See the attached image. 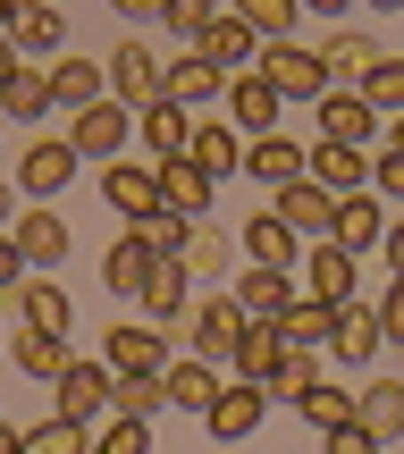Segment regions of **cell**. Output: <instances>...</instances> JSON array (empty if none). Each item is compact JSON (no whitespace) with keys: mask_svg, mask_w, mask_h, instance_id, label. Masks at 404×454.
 I'll return each instance as SVG.
<instances>
[{"mask_svg":"<svg viewBox=\"0 0 404 454\" xmlns=\"http://www.w3.org/2000/svg\"><path fill=\"white\" fill-rule=\"evenodd\" d=\"M51 101H59L67 118L93 110V101H110V76H101V59H84V51H59V59H51Z\"/></svg>","mask_w":404,"mask_h":454,"instance_id":"obj_18","label":"cell"},{"mask_svg":"<svg viewBox=\"0 0 404 454\" xmlns=\"http://www.w3.org/2000/svg\"><path fill=\"white\" fill-rule=\"evenodd\" d=\"M17 211H26V194H17V185H9V168H0V227H9Z\"/></svg>","mask_w":404,"mask_h":454,"instance_id":"obj_55","label":"cell"},{"mask_svg":"<svg viewBox=\"0 0 404 454\" xmlns=\"http://www.w3.org/2000/svg\"><path fill=\"white\" fill-rule=\"evenodd\" d=\"M253 76L270 84L278 101H304V110H312V101L329 93V67H321V51H312V43H261Z\"/></svg>","mask_w":404,"mask_h":454,"instance_id":"obj_1","label":"cell"},{"mask_svg":"<svg viewBox=\"0 0 404 454\" xmlns=\"http://www.w3.org/2000/svg\"><path fill=\"white\" fill-rule=\"evenodd\" d=\"M354 421L371 429L379 446L404 438V379H371V387H354Z\"/></svg>","mask_w":404,"mask_h":454,"instance_id":"obj_30","label":"cell"},{"mask_svg":"<svg viewBox=\"0 0 404 454\" xmlns=\"http://www.w3.org/2000/svg\"><path fill=\"white\" fill-rule=\"evenodd\" d=\"M295 412H304L312 429H345V421H354V387H329V379H312V387L295 395Z\"/></svg>","mask_w":404,"mask_h":454,"instance_id":"obj_40","label":"cell"},{"mask_svg":"<svg viewBox=\"0 0 404 454\" xmlns=\"http://www.w3.org/2000/svg\"><path fill=\"white\" fill-rule=\"evenodd\" d=\"M329 328H337V303H321V294H295V303L278 311V337H287V345H304V354H321V345H329Z\"/></svg>","mask_w":404,"mask_h":454,"instance_id":"obj_37","label":"cell"},{"mask_svg":"<svg viewBox=\"0 0 404 454\" xmlns=\"http://www.w3.org/2000/svg\"><path fill=\"white\" fill-rule=\"evenodd\" d=\"M101 202H110L127 227L152 219V211H161V168H152V160H110V168H101Z\"/></svg>","mask_w":404,"mask_h":454,"instance_id":"obj_13","label":"cell"},{"mask_svg":"<svg viewBox=\"0 0 404 454\" xmlns=\"http://www.w3.org/2000/svg\"><path fill=\"white\" fill-rule=\"evenodd\" d=\"M329 354H337V362H379V354H388V337H379V311L362 303V294H354V303H337V328H329Z\"/></svg>","mask_w":404,"mask_h":454,"instance_id":"obj_27","label":"cell"},{"mask_svg":"<svg viewBox=\"0 0 404 454\" xmlns=\"http://www.w3.org/2000/svg\"><path fill=\"white\" fill-rule=\"evenodd\" d=\"M304 294H321V303H354V294H362V253H345L337 236L304 244Z\"/></svg>","mask_w":404,"mask_h":454,"instance_id":"obj_7","label":"cell"},{"mask_svg":"<svg viewBox=\"0 0 404 454\" xmlns=\"http://www.w3.org/2000/svg\"><path fill=\"white\" fill-rule=\"evenodd\" d=\"M51 412H67V421H110V362H76L67 354V371L51 379Z\"/></svg>","mask_w":404,"mask_h":454,"instance_id":"obj_8","label":"cell"},{"mask_svg":"<svg viewBox=\"0 0 404 454\" xmlns=\"http://www.w3.org/2000/svg\"><path fill=\"white\" fill-rule=\"evenodd\" d=\"M371 194L388 202V211H404V152H396V144L371 152Z\"/></svg>","mask_w":404,"mask_h":454,"instance_id":"obj_48","label":"cell"},{"mask_svg":"<svg viewBox=\"0 0 404 454\" xmlns=\"http://www.w3.org/2000/svg\"><path fill=\"white\" fill-rule=\"evenodd\" d=\"M186 160H194L202 177L219 185V177H236V168H244V135L227 127V118H194V144H186Z\"/></svg>","mask_w":404,"mask_h":454,"instance_id":"obj_28","label":"cell"},{"mask_svg":"<svg viewBox=\"0 0 404 454\" xmlns=\"http://www.w3.org/2000/svg\"><path fill=\"white\" fill-rule=\"evenodd\" d=\"M152 168H161V202H169L178 219H210V194H219V185H210L186 152H178V160H152Z\"/></svg>","mask_w":404,"mask_h":454,"instance_id":"obj_29","label":"cell"},{"mask_svg":"<svg viewBox=\"0 0 404 454\" xmlns=\"http://www.w3.org/2000/svg\"><path fill=\"white\" fill-rule=\"evenodd\" d=\"M26 454H93V421H67V412H51L43 429H26Z\"/></svg>","mask_w":404,"mask_h":454,"instance_id":"obj_41","label":"cell"},{"mask_svg":"<svg viewBox=\"0 0 404 454\" xmlns=\"http://www.w3.org/2000/svg\"><path fill=\"white\" fill-rule=\"evenodd\" d=\"M270 211L287 219L295 236H312V244H321L329 227H337V194H329V185H312V177H295V185H278V194H270Z\"/></svg>","mask_w":404,"mask_h":454,"instance_id":"obj_15","label":"cell"},{"mask_svg":"<svg viewBox=\"0 0 404 454\" xmlns=\"http://www.w3.org/2000/svg\"><path fill=\"white\" fill-rule=\"evenodd\" d=\"M17 320L26 328H51V337H67V328H76V303H67V286L51 270H34L26 286H17Z\"/></svg>","mask_w":404,"mask_h":454,"instance_id":"obj_24","label":"cell"},{"mask_svg":"<svg viewBox=\"0 0 404 454\" xmlns=\"http://www.w3.org/2000/svg\"><path fill=\"white\" fill-rule=\"evenodd\" d=\"M379 261H388V278H404V211H388V236H379Z\"/></svg>","mask_w":404,"mask_h":454,"instance_id":"obj_52","label":"cell"},{"mask_svg":"<svg viewBox=\"0 0 404 454\" xmlns=\"http://www.w3.org/2000/svg\"><path fill=\"white\" fill-rule=\"evenodd\" d=\"M161 379H169V412H194V421L210 412V395L227 387V379H219V362H202V354H194V362H169Z\"/></svg>","mask_w":404,"mask_h":454,"instance_id":"obj_32","label":"cell"},{"mask_svg":"<svg viewBox=\"0 0 404 454\" xmlns=\"http://www.w3.org/2000/svg\"><path fill=\"white\" fill-rule=\"evenodd\" d=\"M93 454H152V421H127V412L93 421Z\"/></svg>","mask_w":404,"mask_h":454,"instance_id":"obj_44","label":"cell"},{"mask_svg":"<svg viewBox=\"0 0 404 454\" xmlns=\"http://www.w3.org/2000/svg\"><path fill=\"white\" fill-rule=\"evenodd\" d=\"M219 93H227V76L202 59V51H178V59L161 67V101H178V110H210Z\"/></svg>","mask_w":404,"mask_h":454,"instance_id":"obj_16","label":"cell"},{"mask_svg":"<svg viewBox=\"0 0 404 454\" xmlns=\"http://www.w3.org/2000/svg\"><path fill=\"white\" fill-rule=\"evenodd\" d=\"M236 26H253L261 43H295V26H304V9H295V0H236Z\"/></svg>","mask_w":404,"mask_h":454,"instance_id":"obj_39","label":"cell"},{"mask_svg":"<svg viewBox=\"0 0 404 454\" xmlns=\"http://www.w3.org/2000/svg\"><path fill=\"white\" fill-rule=\"evenodd\" d=\"M135 236H144L152 253H186V236H194V219H178V211H169V202H161V211H152V219H135Z\"/></svg>","mask_w":404,"mask_h":454,"instance_id":"obj_46","label":"cell"},{"mask_svg":"<svg viewBox=\"0 0 404 454\" xmlns=\"http://www.w3.org/2000/svg\"><path fill=\"white\" fill-rule=\"evenodd\" d=\"M295 9H304V17H321V26H337V17H345V9H362V0H295Z\"/></svg>","mask_w":404,"mask_h":454,"instance_id":"obj_54","label":"cell"},{"mask_svg":"<svg viewBox=\"0 0 404 454\" xmlns=\"http://www.w3.org/2000/svg\"><path fill=\"white\" fill-rule=\"evenodd\" d=\"M304 177L329 185V194H362V185H371V152H354V144H312L304 152Z\"/></svg>","mask_w":404,"mask_h":454,"instance_id":"obj_23","label":"cell"},{"mask_svg":"<svg viewBox=\"0 0 404 454\" xmlns=\"http://www.w3.org/2000/svg\"><path fill=\"white\" fill-rule=\"evenodd\" d=\"M354 93L371 101L379 118H396V110H404V59H388V51H379V67H371V76L354 84Z\"/></svg>","mask_w":404,"mask_h":454,"instance_id":"obj_43","label":"cell"},{"mask_svg":"<svg viewBox=\"0 0 404 454\" xmlns=\"http://www.w3.org/2000/svg\"><path fill=\"white\" fill-rule=\"evenodd\" d=\"M135 144H144L152 160H178V152L194 144V110H178V101H144V110H135Z\"/></svg>","mask_w":404,"mask_h":454,"instance_id":"obj_21","label":"cell"},{"mask_svg":"<svg viewBox=\"0 0 404 454\" xmlns=\"http://www.w3.org/2000/svg\"><path fill=\"white\" fill-rule=\"evenodd\" d=\"M110 9H118V17H127V26H135V34H144V26H161V9H169V0H110Z\"/></svg>","mask_w":404,"mask_h":454,"instance_id":"obj_53","label":"cell"},{"mask_svg":"<svg viewBox=\"0 0 404 454\" xmlns=\"http://www.w3.org/2000/svg\"><path fill=\"white\" fill-rule=\"evenodd\" d=\"M67 144H76V160H127L135 152V110L127 101H93V110L67 118Z\"/></svg>","mask_w":404,"mask_h":454,"instance_id":"obj_3","label":"cell"},{"mask_svg":"<svg viewBox=\"0 0 404 454\" xmlns=\"http://www.w3.org/2000/svg\"><path fill=\"white\" fill-rule=\"evenodd\" d=\"M9 362H17L26 379H43V387H51V379L67 371V337H51V328H17V337H9Z\"/></svg>","mask_w":404,"mask_h":454,"instance_id":"obj_38","label":"cell"},{"mask_svg":"<svg viewBox=\"0 0 404 454\" xmlns=\"http://www.w3.org/2000/svg\"><path fill=\"white\" fill-rule=\"evenodd\" d=\"M388 144H396V152H404V110H396V118H388Z\"/></svg>","mask_w":404,"mask_h":454,"instance_id":"obj_58","label":"cell"},{"mask_svg":"<svg viewBox=\"0 0 404 454\" xmlns=\"http://www.w3.org/2000/svg\"><path fill=\"white\" fill-rule=\"evenodd\" d=\"M101 362H110V371H169V362H178V354H169V328H135V320H118L110 328V337H101Z\"/></svg>","mask_w":404,"mask_h":454,"instance_id":"obj_14","label":"cell"},{"mask_svg":"<svg viewBox=\"0 0 404 454\" xmlns=\"http://www.w3.org/2000/svg\"><path fill=\"white\" fill-rule=\"evenodd\" d=\"M9 185H17L26 202H59L67 185H76V144H67V135H34V144L17 152Z\"/></svg>","mask_w":404,"mask_h":454,"instance_id":"obj_2","label":"cell"},{"mask_svg":"<svg viewBox=\"0 0 404 454\" xmlns=\"http://www.w3.org/2000/svg\"><path fill=\"white\" fill-rule=\"evenodd\" d=\"M186 270H194V286H210V278H219L227 270V244L219 236H210V227L194 219V236H186Z\"/></svg>","mask_w":404,"mask_h":454,"instance_id":"obj_47","label":"cell"},{"mask_svg":"<svg viewBox=\"0 0 404 454\" xmlns=\"http://www.w3.org/2000/svg\"><path fill=\"white\" fill-rule=\"evenodd\" d=\"M227 294L244 303V320H278V311H287L304 286H295V270H261V261H244V278H236Z\"/></svg>","mask_w":404,"mask_h":454,"instance_id":"obj_25","label":"cell"},{"mask_svg":"<svg viewBox=\"0 0 404 454\" xmlns=\"http://www.w3.org/2000/svg\"><path fill=\"white\" fill-rule=\"evenodd\" d=\"M59 101H51V67H17L9 84H0V118L9 127H34V118H51Z\"/></svg>","mask_w":404,"mask_h":454,"instance_id":"obj_34","label":"cell"},{"mask_svg":"<svg viewBox=\"0 0 404 454\" xmlns=\"http://www.w3.org/2000/svg\"><path fill=\"white\" fill-rule=\"evenodd\" d=\"M312 51H321L329 84H362V76H371V67H379V43H371V34H362V26H329V34H321V43H312Z\"/></svg>","mask_w":404,"mask_h":454,"instance_id":"obj_20","label":"cell"},{"mask_svg":"<svg viewBox=\"0 0 404 454\" xmlns=\"http://www.w3.org/2000/svg\"><path fill=\"white\" fill-rule=\"evenodd\" d=\"M0 127H9V118H0Z\"/></svg>","mask_w":404,"mask_h":454,"instance_id":"obj_61","label":"cell"},{"mask_svg":"<svg viewBox=\"0 0 404 454\" xmlns=\"http://www.w3.org/2000/svg\"><path fill=\"white\" fill-rule=\"evenodd\" d=\"M0 454H26V429H9V421H0Z\"/></svg>","mask_w":404,"mask_h":454,"instance_id":"obj_57","label":"cell"},{"mask_svg":"<svg viewBox=\"0 0 404 454\" xmlns=\"http://www.w3.org/2000/svg\"><path fill=\"white\" fill-rule=\"evenodd\" d=\"M26 253H17V236H9V227H0V294H17V286H26Z\"/></svg>","mask_w":404,"mask_h":454,"instance_id":"obj_51","label":"cell"},{"mask_svg":"<svg viewBox=\"0 0 404 454\" xmlns=\"http://www.w3.org/2000/svg\"><path fill=\"white\" fill-rule=\"evenodd\" d=\"M152 261H161V253H152V244H144V236H135V227H127V236H118L110 253H101V286H110V294H144Z\"/></svg>","mask_w":404,"mask_h":454,"instance_id":"obj_35","label":"cell"},{"mask_svg":"<svg viewBox=\"0 0 404 454\" xmlns=\"http://www.w3.org/2000/svg\"><path fill=\"white\" fill-rule=\"evenodd\" d=\"M261 421H270V395H261L253 379H227V387L210 395V412H202V429H210L219 446H244Z\"/></svg>","mask_w":404,"mask_h":454,"instance_id":"obj_9","label":"cell"},{"mask_svg":"<svg viewBox=\"0 0 404 454\" xmlns=\"http://www.w3.org/2000/svg\"><path fill=\"white\" fill-rule=\"evenodd\" d=\"M329 236L345 244V253H379V236H388V202L362 185V194H337V227Z\"/></svg>","mask_w":404,"mask_h":454,"instance_id":"obj_26","label":"cell"},{"mask_svg":"<svg viewBox=\"0 0 404 454\" xmlns=\"http://www.w3.org/2000/svg\"><path fill=\"white\" fill-rule=\"evenodd\" d=\"M321 454H388V446H379L362 421H345V429H321Z\"/></svg>","mask_w":404,"mask_h":454,"instance_id":"obj_49","label":"cell"},{"mask_svg":"<svg viewBox=\"0 0 404 454\" xmlns=\"http://www.w3.org/2000/svg\"><path fill=\"white\" fill-rule=\"evenodd\" d=\"M194 51H202V59H210V67H219V76H244V67H253V59H261V34H253V26H236V17H227V9H219V26H210V34H202V43H194Z\"/></svg>","mask_w":404,"mask_h":454,"instance_id":"obj_31","label":"cell"},{"mask_svg":"<svg viewBox=\"0 0 404 454\" xmlns=\"http://www.w3.org/2000/svg\"><path fill=\"white\" fill-rule=\"evenodd\" d=\"M110 412H127V421H161V412H169V379L161 371H110Z\"/></svg>","mask_w":404,"mask_h":454,"instance_id":"obj_33","label":"cell"},{"mask_svg":"<svg viewBox=\"0 0 404 454\" xmlns=\"http://www.w3.org/2000/svg\"><path fill=\"white\" fill-rule=\"evenodd\" d=\"M161 51L144 43V34H127V43H110V59H101V76H110V101H127V110H144V101H161Z\"/></svg>","mask_w":404,"mask_h":454,"instance_id":"obj_4","label":"cell"},{"mask_svg":"<svg viewBox=\"0 0 404 454\" xmlns=\"http://www.w3.org/2000/svg\"><path fill=\"white\" fill-rule=\"evenodd\" d=\"M278 362H287V337H278V320H244V337H236V362H227V371L261 387V379H270Z\"/></svg>","mask_w":404,"mask_h":454,"instance_id":"obj_36","label":"cell"},{"mask_svg":"<svg viewBox=\"0 0 404 454\" xmlns=\"http://www.w3.org/2000/svg\"><path fill=\"white\" fill-rule=\"evenodd\" d=\"M244 177H253L261 194L295 185L304 177V144H295V135H253V144H244Z\"/></svg>","mask_w":404,"mask_h":454,"instance_id":"obj_22","label":"cell"},{"mask_svg":"<svg viewBox=\"0 0 404 454\" xmlns=\"http://www.w3.org/2000/svg\"><path fill=\"white\" fill-rule=\"evenodd\" d=\"M312 379H321V354H304V345H287V362H278V371L261 379V395H270V404H295V395H304Z\"/></svg>","mask_w":404,"mask_h":454,"instance_id":"obj_42","label":"cell"},{"mask_svg":"<svg viewBox=\"0 0 404 454\" xmlns=\"http://www.w3.org/2000/svg\"><path fill=\"white\" fill-rule=\"evenodd\" d=\"M9 236H17V253H26V270H59L67 244H76V227L51 211V202H26V211L9 219Z\"/></svg>","mask_w":404,"mask_h":454,"instance_id":"obj_11","label":"cell"},{"mask_svg":"<svg viewBox=\"0 0 404 454\" xmlns=\"http://www.w3.org/2000/svg\"><path fill=\"white\" fill-rule=\"evenodd\" d=\"M312 127H321V144H354V152L379 144V110L354 93V84H329V93L312 101Z\"/></svg>","mask_w":404,"mask_h":454,"instance_id":"obj_6","label":"cell"},{"mask_svg":"<svg viewBox=\"0 0 404 454\" xmlns=\"http://www.w3.org/2000/svg\"><path fill=\"white\" fill-rule=\"evenodd\" d=\"M186 337H194L202 362H219V371H227V362H236V337H244V303H236V294H219V286H202V303L186 311Z\"/></svg>","mask_w":404,"mask_h":454,"instance_id":"obj_5","label":"cell"},{"mask_svg":"<svg viewBox=\"0 0 404 454\" xmlns=\"http://www.w3.org/2000/svg\"><path fill=\"white\" fill-rule=\"evenodd\" d=\"M362 9H379V17H396V9H404V0H362Z\"/></svg>","mask_w":404,"mask_h":454,"instance_id":"obj_60","label":"cell"},{"mask_svg":"<svg viewBox=\"0 0 404 454\" xmlns=\"http://www.w3.org/2000/svg\"><path fill=\"white\" fill-rule=\"evenodd\" d=\"M244 261H261V270H304V236L261 202V211L244 219Z\"/></svg>","mask_w":404,"mask_h":454,"instance_id":"obj_17","label":"cell"},{"mask_svg":"<svg viewBox=\"0 0 404 454\" xmlns=\"http://www.w3.org/2000/svg\"><path fill=\"white\" fill-rule=\"evenodd\" d=\"M161 26H169V34H178V43H186V51H194V43H202V34H210V26H219V0H169V9H161Z\"/></svg>","mask_w":404,"mask_h":454,"instance_id":"obj_45","label":"cell"},{"mask_svg":"<svg viewBox=\"0 0 404 454\" xmlns=\"http://www.w3.org/2000/svg\"><path fill=\"white\" fill-rule=\"evenodd\" d=\"M17 67H26V59H17V43H9V34H0V84H9Z\"/></svg>","mask_w":404,"mask_h":454,"instance_id":"obj_56","label":"cell"},{"mask_svg":"<svg viewBox=\"0 0 404 454\" xmlns=\"http://www.w3.org/2000/svg\"><path fill=\"white\" fill-rule=\"evenodd\" d=\"M17 9H26V0H0V34H9V17H17Z\"/></svg>","mask_w":404,"mask_h":454,"instance_id":"obj_59","label":"cell"},{"mask_svg":"<svg viewBox=\"0 0 404 454\" xmlns=\"http://www.w3.org/2000/svg\"><path fill=\"white\" fill-rule=\"evenodd\" d=\"M135 303H144L152 328H178L186 311H194V270H186V253H161V261H152V278H144Z\"/></svg>","mask_w":404,"mask_h":454,"instance_id":"obj_10","label":"cell"},{"mask_svg":"<svg viewBox=\"0 0 404 454\" xmlns=\"http://www.w3.org/2000/svg\"><path fill=\"white\" fill-rule=\"evenodd\" d=\"M371 311H379V337H388L396 354H404V278H388V294H379Z\"/></svg>","mask_w":404,"mask_h":454,"instance_id":"obj_50","label":"cell"},{"mask_svg":"<svg viewBox=\"0 0 404 454\" xmlns=\"http://www.w3.org/2000/svg\"><path fill=\"white\" fill-rule=\"evenodd\" d=\"M9 43H17V59H59V51H67V9L26 0V9L9 17Z\"/></svg>","mask_w":404,"mask_h":454,"instance_id":"obj_19","label":"cell"},{"mask_svg":"<svg viewBox=\"0 0 404 454\" xmlns=\"http://www.w3.org/2000/svg\"><path fill=\"white\" fill-rule=\"evenodd\" d=\"M219 110H227V127L253 144V135H278V118H287V101L270 93V84L244 67V76H227V93H219Z\"/></svg>","mask_w":404,"mask_h":454,"instance_id":"obj_12","label":"cell"}]
</instances>
